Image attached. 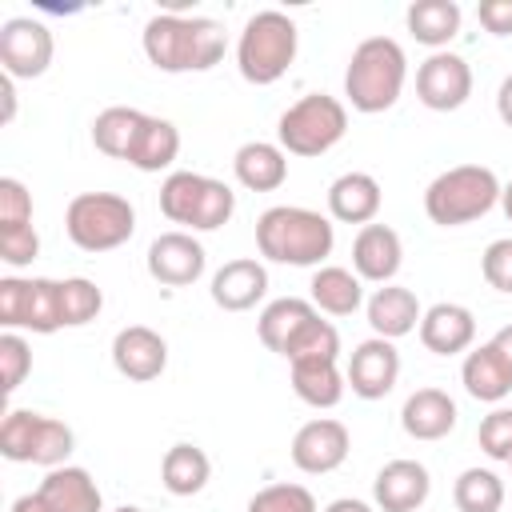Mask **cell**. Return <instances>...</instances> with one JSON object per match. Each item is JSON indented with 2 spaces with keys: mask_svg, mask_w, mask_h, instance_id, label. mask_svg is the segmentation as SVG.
<instances>
[{
  "mask_svg": "<svg viewBox=\"0 0 512 512\" xmlns=\"http://www.w3.org/2000/svg\"><path fill=\"white\" fill-rule=\"evenodd\" d=\"M144 56L160 72H208L212 64L224 60L228 36L216 20L208 16H176L160 12L144 24Z\"/></svg>",
  "mask_w": 512,
  "mask_h": 512,
  "instance_id": "obj_1",
  "label": "cell"
},
{
  "mask_svg": "<svg viewBox=\"0 0 512 512\" xmlns=\"http://www.w3.org/2000/svg\"><path fill=\"white\" fill-rule=\"evenodd\" d=\"M332 244H336L332 220L300 204H276L256 220V248L272 264L312 268L324 264V256H332Z\"/></svg>",
  "mask_w": 512,
  "mask_h": 512,
  "instance_id": "obj_2",
  "label": "cell"
},
{
  "mask_svg": "<svg viewBox=\"0 0 512 512\" xmlns=\"http://www.w3.org/2000/svg\"><path fill=\"white\" fill-rule=\"evenodd\" d=\"M408 80V56L392 36H368L352 48V60L344 68V96L356 112H388Z\"/></svg>",
  "mask_w": 512,
  "mask_h": 512,
  "instance_id": "obj_3",
  "label": "cell"
},
{
  "mask_svg": "<svg viewBox=\"0 0 512 512\" xmlns=\"http://www.w3.org/2000/svg\"><path fill=\"white\" fill-rule=\"evenodd\" d=\"M296 48H300V32H296V20L276 12V8H264V12H252L240 40H236V68L248 84H276L292 60H296Z\"/></svg>",
  "mask_w": 512,
  "mask_h": 512,
  "instance_id": "obj_4",
  "label": "cell"
},
{
  "mask_svg": "<svg viewBox=\"0 0 512 512\" xmlns=\"http://www.w3.org/2000/svg\"><path fill=\"white\" fill-rule=\"evenodd\" d=\"M500 192L504 188H500L492 168H484V164H456V168L440 172L424 188V212L440 228H460V224H472L484 212H492Z\"/></svg>",
  "mask_w": 512,
  "mask_h": 512,
  "instance_id": "obj_5",
  "label": "cell"
},
{
  "mask_svg": "<svg viewBox=\"0 0 512 512\" xmlns=\"http://www.w3.org/2000/svg\"><path fill=\"white\" fill-rule=\"evenodd\" d=\"M64 232L80 252H112L132 240L136 208L116 192H80L64 212Z\"/></svg>",
  "mask_w": 512,
  "mask_h": 512,
  "instance_id": "obj_6",
  "label": "cell"
},
{
  "mask_svg": "<svg viewBox=\"0 0 512 512\" xmlns=\"http://www.w3.org/2000/svg\"><path fill=\"white\" fill-rule=\"evenodd\" d=\"M348 132V108L344 100L328 96V92H308L300 96L292 108H284L276 136L280 148L288 156H324L328 148H336Z\"/></svg>",
  "mask_w": 512,
  "mask_h": 512,
  "instance_id": "obj_7",
  "label": "cell"
},
{
  "mask_svg": "<svg viewBox=\"0 0 512 512\" xmlns=\"http://www.w3.org/2000/svg\"><path fill=\"white\" fill-rule=\"evenodd\" d=\"M0 324L4 328H28V332H56L64 328L60 316V280L48 276H4L0 280Z\"/></svg>",
  "mask_w": 512,
  "mask_h": 512,
  "instance_id": "obj_8",
  "label": "cell"
},
{
  "mask_svg": "<svg viewBox=\"0 0 512 512\" xmlns=\"http://www.w3.org/2000/svg\"><path fill=\"white\" fill-rule=\"evenodd\" d=\"M52 32L44 20H32V16H12L0 24V64H4V76L12 80H36L48 72L52 64Z\"/></svg>",
  "mask_w": 512,
  "mask_h": 512,
  "instance_id": "obj_9",
  "label": "cell"
},
{
  "mask_svg": "<svg viewBox=\"0 0 512 512\" xmlns=\"http://www.w3.org/2000/svg\"><path fill=\"white\" fill-rule=\"evenodd\" d=\"M472 96V68L456 52H432L416 68V100L432 112H456Z\"/></svg>",
  "mask_w": 512,
  "mask_h": 512,
  "instance_id": "obj_10",
  "label": "cell"
},
{
  "mask_svg": "<svg viewBox=\"0 0 512 512\" xmlns=\"http://www.w3.org/2000/svg\"><path fill=\"white\" fill-rule=\"evenodd\" d=\"M348 448H352V436L340 420L332 416H316L308 424L296 428L292 436V464L308 476H324V472H336L344 460H348Z\"/></svg>",
  "mask_w": 512,
  "mask_h": 512,
  "instance_id": "obj_11",
  "label": "cell"
},
{
  "mask_svg": "<svg viewBox=\"0 0 512 512\" xmlns=\"http://www.w3.org/2000/svg\"><path fill=\"white\" fill-rule=\"evenodd\" d=\"M204 264H208V252L204 244L192 236V232H160L152 244H148V276L156 284H168V288H188L204 276Z\"/></svg>",
  "mask_w": 512,
  "mask_h": 512,
  "instance_id": "obj_12",
  "label": "cell"
},
{
  "mask_svg": "<svg viewBox=\"0 0 512 512\" xmlns=\"http://www.w3.org/2000/svg\"><path fill=\"white\" fill-rule=\"evenodd\" d=\"M348 388L360 396V400H384L396 380H400V352L392 340L384 336H372L364 344L352 348L348 356V372H344Z\"/></svg>",
  "mask_w": 512,
  "mask_h": 512,
  "instance_id": "obj_13",
  "label": "cell"
},
{
  "mask_svg": "<svg viewBox=\"0 0 512 512\" xmlns=\"http://www.w3.org/2000/svg\"><path fill=\"white\" fill-rule=\"evenodd\" d=\"M428 492H432L428 468L408 456L388 460L372 480V500L380 512H416V508H424Z\"/></svg>",
  "mask_w": 512,
  "mask_h": 512,
  "instance_id": "obj_14",
  "label": "cell"
},
{
  "mask_svg": "<svg viewBox=\"0 0 512 512\" xmlns=\"http://www.w3.org/2000/svg\"><path fill=\"white\" fill-rule=\"evenodd\" d=\"M112 364L120 376L144 384V380H156L164 368H168V344L156 328L148 324H128L116 332L112 340Z\"/></svg>",
  "mask_w": 512,
  "mask_h": 512,
  "instance_id": "obj_15",
  "label": "cell"
},
{
  "mask_svg": "<svg viewBox=\"0 0 512 512\" xmlns=\"http://www.w3.org/2000/svg\"><path fill=\"white\" fill-rule=\"evenodd\" d=\"M404 264V244L396 236V228L388 224H364L352 240V272L360 280H372V284H392V276L400 272Z\"/></svg>",
  "mask_w": 512,
  "mask_h": 512,
  "instance_id": "obj_16",
  "label": "cell"
},
{
  "mask_svg": "<svg viewBox=\"0 0 512 512\" xmlns=\"http://www.w3.org/2000/svg\"><path fill=\"white\" fill-rule=\"evenodd\" d=\"M212 304L224 308V312H248L264 300L268 292V268L252 256H240V260H228L216 268L212 276Z\"/></svg>",
  "mask_w": 512,
  "mask_h": 512,
  "instance_id": "obj_17",
  "label": "cell"
},
{
  "mask_svg": "<svg viewBox=\"0 0 512 512\" xmlns=\"http://www.w3.org/2000/svg\"><path fill=\"white\" fill-rule=\"evenodd\" d=\"M472 340H476V316L464 304L440 300V304L424 308V316H420V344L428 352L456 356V352H468Z\"/></svg>",
  "mask_w": 512,
  "mask_h": 512,
  "instance_id": "obj_18",
  "label": "cell"
},
{
  "mask_svg": "<svg viewBox=\"0 0 512 512\" xmlns=\"http://www.w3.org/2000/svg\"><path fill=\"white\" fill-rule=\"evenodd\" d=\"M364 312H368L372 332L384 336V340H400V336H408L412 328H420V316H424L416 292L404 288V284H384V288H376V292L368 296Z\"/></svg>",
  "mask_w": 512,
  "mask_h": 512,
  "instance_id": "obj_19",
  "label": "cell"
},
{
  "mask_svg": "<svg viewBox=\"0 0 512 512\" xmlns=\"http://www.w3.org/2000/svg\"><path fill=\"white\" fill-rule=\"evenodd\" d=\"M456 416V400L444 388H416L400 408V424L412 440H444L456 428Z\"/></svg>",
  "mask_w": 512,
  "mask_h": 512,
  "instance_id": "obj_20",
  "label": "cell"
},
{
  "mask_svg": "<svg viewBox=\"0 0 512 512\" xmlns=\"http://www.w3.org/2000/svg\"><path fill=\"white\" fill-rule=\"evenodd\" d=\"M380 204H384V192H380L376 176H368V172H344L328 184V212L340 224H360L364 228V224L376 220Z\"/></svg>",
  "mask_w": 512,
  "mask_h": 512,
  "instance_id": "obj_21",
  "label": "cell"
},
{
  "mask_svg": "<svg viewBox=\"0 0 512 512\" xmlns=\"http://www.w3.org/2000/svg\"><path fill=\"white\" fill-rule=\"evenodd\" d=\"M36 492L52 512H104V496L88 476V468H72V464L48 468Z\"/></svg>",
  "mask_w": 512,
  "mask_h": 512,
  "instance_id": "obj_22",
  "label": "cell"
},
{
  "mask_svg": "<svg viewBox=\"0 0 512 512\" xmlns=\"http://www.w3.org/2000/svg\"><path fill=\"white\" fill-rule=\"evenodd\" d=\"M460 380H464V392L472 400H484V404H500L504 396H512V368L492 340L464 356Z\"/></svg>",
  "mask_w": 512,
  "mask_h": 512,
  "instance_id": "obj_23",
  "label": "cell"
},
{
  "mask_svg": "<svg viewBox=\"0 0 512 512\" xmlns=\"http://www.w3.org/2000/svg\"><path fill=\"white\" fill-rule=\"evenodd\" d=\"M232 172L248 192H276L288 180V152L268 140H248L236 148Z\"/></svg>",
  "mask_w": 512,
  "mask_h": 512,
  "instance_id": "obj_24",
  "label": "cell"
},
{
  "mask_svg": "<svg viewBox=\"0 0 512 512\" xmlns=\"http://www.w3.org/2000/svg\"><path fill=\"white\" fill-rule=\"evenodd\" d=\"M320 312H316V304L312 300H300V296H280V300H272L264 312H260V320H256V332H260V344L268 348V352H288V344L300 336V328L308 324V320H316Z\"/></svg>",
  "mask_w": 512,
  "mask_h": 512,
  "instance_id": "obj_25",
  "label": "cell"
},
{
  "mask_svg": "<svg viewBox=\"0 0 512 512\" xmlns=\"http://www.w3.org/2000/svg\"><path fill=\"white\" fill-rule=\"evenodd\" d=\"M308 288H312L316 312H328V316H352L364 304V280L352 268H340V264H320L312 272Z\"/></svg>",
  "mask_w": 512,
  "mask_h": 512,
  "instance_id": "obj_26",
  "label": "cell"
},
{
  "mask_svg": "<svg viewBox=\"0 0 512 512\" xmlns=\"http://www.w3.org/2000/svg\"><path fill=\"white\" fill-rule=\"evenodd\" d=\"M180 156V132L172 120L164 116H148L144 112V124L128 148V164L140 168V172H164L172 168V160Z\"/></svg>",
  "mask_w": 512,
  "mask_h": 512,
  "instance_id": "obj_27",
  "label": "cell"
},
{
  "mask_svg": "<svg viewBox=\"0 0 512 512\" xmlns=\"http://www.w3.org/2000/svg\"><path fill=\"white\" fill-rule=\"evenodd\" d=\"M292 368V392L312 404V408H336L344 400V372L336 368V360H296Z\"/></svg>",
  "mask_w": 512,
  "mask_h": 512,
  "instance_id": "obj_28",
  "label": "cell"
},
{
  "mask_svg": "<svg viewBox=\"0 0 512 512\" xmlns=\"http://www.w3.org/2000/svg\"><path fill=\"white\" fill-rule=\"evenodd\" d=\"M208 476H212V460L196 444H172L164 452V460H160V480H164V488L172 496H196V492H204Z\"/></svg>",
  "mask_w": 512,
  "mask_h": 512,
  "instance_id": "obj_29",
  "label": "cell"
},
{
  "mask_svg": "<svg viewBox=\"0 0 512 512\" xmlns=\"http://www.w3.org/2000/svg\"><path fill=\"white\" fill-rule=\"evenodd\" d=\"M404 20L420 44L444 52V44L460 32V4L456 0H416V4H408Z\"/></svg>",
  "mask_w": 512,
  "mask_h": 512,
  "instance_id": "obj_30",
  "label": "cell"
},
{
  "mask_svg": "<svg viewBox=\"0 0 512 512\" xmlns=\"http://www.w3.org/2000/svg\"><path fill=\"white\" fill-rule=\"evenodd\" d=\"M140 124H144V112H140V108L112 104V108H104V112L92 120V144H96L104 156H112V160H128V148H132Z\"/></svg>",
  "mask_w": 512,
  "mask_h": 512,
  "instance_id": "obj_31",
  "label": "cell"
},
{
  "mask_svg": "<svg viewBox=\"0 0 512 512\" xmlns=\"http://www.w3.org/2000/svg\"><path fill=\"white\" fill-rule=\"evenodd\" d=\"M452 500L460 512H500L504 480L492 468H464L452 484Z\"/></svg>",
  "mask_w": 512,
  "mask_h": 512,
  "instance_id": "obj_32",
  "label": "cell"
},
{
  "mask_svg": "<svg viewBox=\"0 0 512 512\" xmlns=\"http://www.w3.org/2000/svg\"><path fill=\"white\" fill-rule=\"evenodd\" d=\"M76 448V436L64 420L36 412V432H32V448H28V464H44V468H60Z\"/></svg>",
  "mask_w": 512,
  "mask_h": 512,
  "instance_id": "obj_33",
  "label": "cell"
},
{
  "mask_svg": "<svg viewBox=\"0 0 512 512\" xmlns=\"http://www.w3.org/2000/svg\"><path fill=\"white\" fill-rule=\"evenodd\" d=\"M208 176L200 172H168V180L160 184V212L172 220V224H192V212L200 204V192H204Z\"/></svg>",
  "mask_w": 512,
  "mask_h": 512,
  "instance_id": "obj_34",
  "label": "cell"
},
{
  "mask_svg": "<svg viewBox=\"0 0 512 512\" xmlns=\"http://www.w3.org/2000/svg\"><path fill=\"white\" fill-rule=\"evenodd\" d=\"M100 308H104V292L88 276L60 280V316H64V328H80V324L96 320Z\"/></svg>",
  "mask_w": 512,
  "mask_h": 512,
  "instance_id": "obj_35",
  "label": "cell"
},
{
  "mask_svg": "<svg viewBox=\"0 0 512 512\" xmlns=\"http://www.w3.org/2000/svg\"><path fill=\"white\" fill-rule=\"evenodd\" d=\"M340 356V332L328 324V320H308L304 328H300V336L288 344V352H284V360L288 364H296V360H336Z\"/></svg>",
  "mask_w": 512,
  "mask_h": 512,
  "instance_id": "obj_36",
  "label": "cell"
},
{
  "mask_svg": "<svg viewBox=\"0 0 512 512\" xmlns=\"http://www.w3.org/2000/svg\"><path fill=\"white\" fill-rule=\"evenodd\" d=\"M248 512H316V496L304 484H268L248 500Z\"/></svg>",
  "mask_w": 512,
  "mask_h": 512,
  "instance_id": "obj_37",
  "label": "cell"
},
{
  "mask_svg": "<svg viewBox=\"0 0 512 512\" xmlns=\"http://www.w3.org/2000/svg\"><path fill=\"white\" fill-rule=\"evenodd\" d=\"M0 372H4V396H12L24 384V376L32 372V348L24 336H16V332L0 336Z\"/></svg>",
  "mask_w": 512,
  "mask_h": 512,
  "instance_id": "obj_38",
  "label": "cell"
},
{
  "mask_svg": "<svg viewBox=\"0 0 512 512\" xmlns=\"http://www.w3.org/2000/svg\"><path fill=\"white\" fill-rule=\"evenodd\" d=\"M484 456L492 460H512V408H492L484 420H480V432H476Z\"/></svg>",
  "mask_w": 512,
  "mask_h": 512,
  "instance_id": "obj_39",
  "label": "cell"
},
{
  "mask_svg": "<svg viewBox=\"0 0 512 512\" xmlns=\"http://www.w3.org/2000/svg\"><path fill=\"white\" fill-rule=\"evenodd\" d=\"M32 224V196L16 176L0 180V228H24Z\"/></svg>",
  "mask_w": 512,
  "mask_h": 512,
  "instance_id": "obj_40",
  "label": "cell"
},
{
  "mask_svg": "<svg viewBox=\"0 0 512 512\" xmlns=\"http://www.w3.org/2000/svg\"><path fill=\"white\" fill-rule=\"evenodd\" d=\"M480 272H484L488 288L512 296V236L492 240V244L484 248V256H480Z\"/></svg>",
  "mask_w": 512,
  "mask_h": 512,
  "instance_id": "obj_41",
  "label": "cell"
},
{
  "mask_svg": "<svg viewBox=\"0 0 512 512\" xmlns=\"http://www.w3.org/2000/svg\"><path fill=\"white\" fill-rule=\"evenodd\" d=\"M40 256V236L32 224L24 228H0V260L12 264V268H24Z\"/></svg>",
  "mask_w": 512,
  "mask_h": 512,
  "instance_id": "obj_42",
  "label": "cell"
},
{
  "mask_svg": "<svg viewBox=\"0 0 512 512\" xmlns=\"http://www.w3.org/2000/svg\"><path fill=\"white\" fill-rule=\"evenodd\" d=\"M476 16H480L484 32H492V36H512V0H480Z\"/></svg>",
  "mask_w": 512,
  "mask_h": 512,
  "instance_id": "obj_43",
  "label": "cell"
},
{
  "mask_svg": "<svg viewBox=\"0 0 512 512\" xmlns=\"http://www.w3.org/2000/svg\"><path fill=\"white\" fill-rule=\"evenodd\" d=\"M496 112H500V120L512 128V72L500 80V88H496Z\"/></svg>",
  "mask_w": 512,
  "mask_h": 512,
  "instance_id": "obj_44",
  "label": "cell"
},
{
  "mask_svg": "<svg viewBox=\"0 0 512 512\" xmlns=\"http://www.w3.org/2000/svg\"><path fill=\"white\" fill-rule=\"evenodd\" d=\"M0 96H4V120H0V124H12V116H16V88H12V76L0 80Z\"/></svg>",
  "mask_w": 512,
  "mask_h": 512,
  "instance_id": "obj_45",
  "label": "cell"
},
{
  "mask_svg": "<svg viewBox=\"0 0 512 512\" xmlns=\"http://www.w3.org/2000/svg\"><path fill=\"white\" fill-rule=\"evenodd\" d=\"M8 512H52V508L40 500V492H28V496L12 500V508H8Z\"/></svg>",
  "mask_w": 512,
  "mask_h": 512,
  "instance_id": "obj_46",
  "label": "cell"
},
{
  "mask_svg": "<svg viewBox=\"0 0 512 512\" xmlns=\"http://www.w3.org/2000/svg\"><path fill=\"white\" fill-rule=\"evenodd\" d=\"M324 512H376L372 504H364V500H352V496H340V500H332Z\"/></svg>",
  "mask_w": 512,
  "mask_h": 512,
  "instance_id": "obj_47",
  "label": "cell"
},
{
  "mask_svg": "<svg viewBox=\"0 0 512 512\" xmlns=\"http://www.w3.org/2000/svg\"><path fill=\"white\" fill-rule=\"evenodd\" d=\"M492 344L500 348V356H504V360H508V368H512V324H504V328L492 336Z\"/></svg>",
  "mask_w": 512,
  "mask_h": 512,
  "instance_id": "obj_48",
  "label": "cell"
},
{
  "mask_svg": "<svg viewBox=\"0 0 512 512\" xmlns=\"http://www.w3.org/2000/svg\"><path fill=\"white\" fill-rule=\"evenodd\" d=\"M500 204H504V216H508V220H512V184H508V188H504V192H500Z\"/></svg>",
  "mask_w": 512,
  "mask_h": 512,
  "instance_id": "obj_49",
  "label": "cell"
},
{
  "mask_svg": "<svg viewBox=\"0 0 512 512\" xmlns=\"http://www.w3.org/2000/svg\"><path fill=\"white\" fill-rule=\"evenodd\" d=\"M116 512H144V508H136V504H124V508H116Z\"/></svg>",
  "mask_w": 512,
  "mask_h": 512,
  "instance_id": "obj_50",
  "label": "cell"
},
{
  "mask_svg": "<svg viewBox=\"0 0 512 512\" xmlns=\"http://www.w3.org/2000/svg\"><path fill=\"white\" fill-rule=\"evenodd\" d=\"M508 468H512V460H508Z\"/></svg>",
  "mask_w": 512,
  "mask_h": 512,
  "instance_id": "obj_51",
  "label": "cell"
}]
</instances>
